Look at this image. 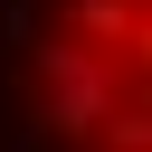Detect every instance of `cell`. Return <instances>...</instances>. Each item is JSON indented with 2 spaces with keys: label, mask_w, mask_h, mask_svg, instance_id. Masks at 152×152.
<instances>
[{
  "label": "cell",
  "mask_w": 152,
  "mask_h": 152,
  "mask_svg": "<svg viewBox=\"0 0 152 152\" xmlns=\"http://www.w3.org/2000/svg\"><path fill=\"white\" fill-rule=\"evenodd\" d=\"M28 76H38V142H104V124L142 95L133 57L124 48H86V38H38L28 48Z\"/></svg>",
  "instance_id": "obj_1"
},
{
  "label": "cell",
  "mask_w": 152,
  "mask_h": 152,
  "mask_svg": "<svg viewBox=\"0 0 152 152\" xmlns=\"http://www.w3.org/2000/svg\"><path fill=\"white\" fill-rule=\"evenodd\" d=\"M133 28H142V0H66V38L86 48H133Z\"/></svg>",
  "instance_id": "obj_2"
},
{
  "label": "cell",
  "mask_w": 152,
  "mask_h": 152,
  "mask_svg": "<svg viewBox=\"0 0 152 152\" xmlns=\"http://www.w3.org/2000/svg\"><path fill=\"white\" fill-rule=\"evenodd\" d=\"M95 152H152V104L133 95V104H124V114L104 124V142H95Z\"/></svg>",
  "instance_id": "obj_3"
},
{
  "label": "cell",
  "mask_w": 152,
  "mask_h": 152,
  "mask_svg": "<svg viewBox=\"0 0 152 152\" xmlns=\"http://www.w3.org/2000/svg\"><path fill=\"white\" fill-rule=\"evenodd\" d=\"M133 76L152 86V10H142V28H133Z\"/></svg>",
  "instance_id": "obj_4"
}]
</instances>
